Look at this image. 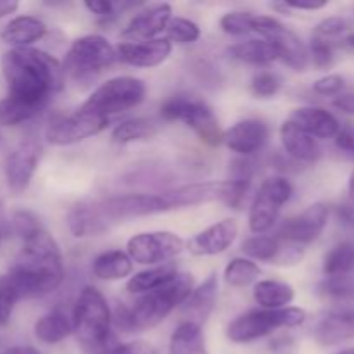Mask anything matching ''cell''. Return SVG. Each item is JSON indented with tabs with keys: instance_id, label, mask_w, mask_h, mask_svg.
<instances>
[{
	"instance_id": "bcb514c9",
	"label": "cell",
	"mask_w": 354,
	"mask_h": 354,
	"mask_svg": "<svg viewBox=\"0 0 354 354\" xmlns=\"http://www.w3.org/2000/svg\"><path fill=\"white\" fill-rule=\"evenodd\" d=\"M346 82L341 75H327L324 78L317 80L313 85V90L318 93V95L332 97L339 95V93L344 90Z\"/></svg>"
},
{
	"instance_id": "b9f144b4",
	"label": "cell",
	"mask_w": 354,
	"mask_h": 354,
	"mask_svg": "<svg viewBox=\"0 0 354 354\" xmlns=\"http://www.w3.org/2000/svg\"><path fill=\"white\" fill-rule=\"evenodd\" d=\"M19 301L17 290L7 275L0 277V327H6L10 322L16 303Z\"/></svg>"
},
{
	"instance_id": "f546056e",
	"label": "cell",
	"mask_w": 354,
	"mask_h": 354,
	"mask_svg": "<svg viewBox=\"0 0 354 354\" xmlns=\"http://www.w3.org/2000/svg\"><path fill=\"white\" fill-rule=\"evenodd\" d=\"M228 54L235 61L251 66H268L279 61L275 47L263 38H251V40L239 41L228 48Z\"/></svg>"
},
{
	"instance_id": "f35d334b",
	"label": "cell",
	"mask_w": 354,
	"mask_h": 354,
	"mask_svg": "<svg viewBox=\"0 0 354 354\" xmlns=\"http://www.w3.org/2000/svg\"><path fill=\"white\" fill-rule=\"evenodd\" d=\"M254 19L256 14L248 10H230L221 16L220 28L230 37H245L254 33Z\"/></svg>"
},
{
	"instance_id": "74e56055",
	"label": "cell",
	"mask_w": 354,
	"mask_h": 354,
	"mask_svg": "<svg viewBox=\"0 0 354 354\" xmlns=\"http://www.w3.org/2000/svg\"><path fill=\"white\" fill-rule=\"evenodd\" d=\"M166 38L171 44L178 45L196 44L201 38V28L199 24L187 17H171L166 26Z\"/></svg>"
},
{
	"instance_id": "5bb4252c",
	"label": "cell",
	"mask_w": 354,
	"mask_h": 354,
	"mask_svg": "<svg viewBox=\"0 0 354 354\" xmlns=\"http://www.w3.org/2000/svg\"><path fill=\"white\" fill-rule=\"evenodd\" d=\"M100 213L107 225L123 223L127 220L152 214L166 213L169 211L162 194H124V196H113L99 201Z\"/></svg>"
},
{
	"instance_id": "c3c4849f",
	"label": "cell",
	"mask_w": 354,
	"mask_h": 354,
	"mask_svg": "<svg viewBox=\"0 0 354 354\" xmlns=\"http://www.w3.org/2000/svg\"><path fill=\"white\" fill-rule=\"evenodd\" d=\"M83 6L86 7L88 12L95 14L106 21L116 16V6L113 2H107V0H86Z\"/></svg>"
},
{
	"instance_id": "603a6c76",
	"label": "cell",
	"mask_w": 354,
	"mask_h": 354,
	"mask_svg": "<svg viewBox=\"0 0 354 354\" xmlns=\"http://www.w3.org/2000/svg\"><path fill=\"white\" fill-rule=\"evenodd\" d=\"M280 142L290 159L304 165H313L322 158V147L317 138L301 130L292 121H283L280 127Z\"/></svg>"
},
{
	"instance_id": "7c38bea8",
	"label": "cell",
	"mask_w": 354,
	"mask_h": 354,
	"mask_svg": "<svg viewBox=\"0 0 354 354\" xmlns=\"http://www.w3.org/2000/svg\"><path fill=\"white\" fill-rule=\"evenodd\" d=\"M254 33L275 47L279 61L294 71H304L310 64L306 45L292 30L272 16H256Z\"/></svg>"
},
{
	"instance_id": "5b68a950",
	"label": "cell",
	"mask_w": 354,
	"mask_h": 354,
	"mask_svg": "<svg viewBox=\"0 0 354 354\" xmlns=\"http://www.w3.org/2000/svg\"><path fill=\"white\" fill-rule=\"evenodd\" d=\"M118 61L116 48L102 35H83L76 38L62 62L64 78L75 83H92L97 76Z\"/></svg>"
},
{
	"instance_id": "277c9868",
	"label": "cell",
	"mask_w": 354,
	"mask_h": 354,
	"mask_svg": "<svg viewBox=\"0 0 354 354\" xmlns=\"http://www.w3.org/2000/svg\"><path fill=\"white\" fill-rule=\"evenodd\" d=\"M194 287V277L190 273L178 272L175 279L159 289L140 294L133 306H127L130 334H137L162 324L176 308L182 306Z\"/></svg>"
},
{
	"instance_id": "d6a6232c",
	"label": "cell",
	"mask_w": 354,
	"mask_h": 354,
	"mask_svg": "<svg viewBox=\"0 0 354 354\" xmlns=\"http://www.w3.org/2000/svg\"><path fill=\"white\" fill-rule=\"evenodd\" d=\"M158 135V124L145 118H131L118 124L111 133L116 144H131V142L151 140Z\"/></svg>"
},
{
	"instance_id": "f1b7e54d",
	"label": "cell",
	"mask_w": 354,
	"mask_h": 354,
	"mask_svg": "<svg viewBox=\"0 0 354 354\" xmlns=\"http://www.w3.org/2000/svg\"><path fill=\"white\" fill-rule=\"evenodd\" d=\"M254 296L256 304L261 310H280V308H287L296 297L294 287L287 282H280V280H259L254 286Z\"/></svg>"
},
{
	"instance_id": "6da1fadb",
	"label": "cell",
	"mask_w": 354,
	"mask_h": 354,
	"mask_svg": "<svg viewBox=\"0 0 354 354\" xmlns=\"http://www.w3.org/2000/svg\"><path fill=\"white\" fill-rule=\"evenodd\" d=\"M7 97L44 111L52 95L64 86L62 64L47 52L35 47L10 48L2 57Z\"/></svg>"
},
{
	"instance_id": "ee69618b",
	"label": "cell",
	"mask_w": 354,
	"mask_h": 354,
	"mask_svg": "<svg viewBox=\"0 0 354 354\" xmlns=\"http://www.w3.org/2000/svg\"><path fill=\"white\" fill-rule=\"evenodd\" d=\"M308 54H310V59L318 69H327L334 64V45L325 40V38L313 37L310 48H308Z\"/></svg>"
},
{
	"instance_id": "7402d4cb",
	"label": "cell",
	"mask_w": 354,
	"mask_h": 354,
	"mask_svg": "<svg viewBox=\"0 0 354 354\" xmlns=\"http://www.w3.org/2000/svg\"><path fill=\"white\" fill-rule=\"evenodd\" d=\"M218 299V275L211 273L201 286L194 287L190 296L183 301L180 306V313H182V322H189V324L203 327L204 322L209 318L213 313L214 306H216Z\"/></svg>"
},
{
	"instance_id": "91938a15",
	"label": "cell",
	"mask_w": 354,
	"mask_h": 354,
	"mask_svg": "<svg viewBox=\"0 0 354 354\" xmlns=\"http://www.w3.org/2000/svg\"><path fill=\"white\" fill-rule=\"evenodd\" d=\"M342 41H344L346 47L353 48V50H354V33H349L348 37H344V40H342Z\"/></svg>"
},
{
	"instance_id": "ab89813d",
	"label": "cell",
	"mask_w": 354,
	"mask_h": 354,
	"mask_svg": "<svg viewBox=\"0 0 354 354\" xmlns=\"http://www.w3.org/2000/svg\"><path fill=\"white\" fill-rule=\"evenodd\" d=\"M322 296L334 301H354V277H325L318 286Z\"/></svg>"
},
{
	"instance_id": "ba28073f",
	"label": "cell",
	"mask_w": 354,
	"mask_h": 354,
	"mask_svg": "<svg viewBox=\"0 0 354 354\" xmlns=\"http://www.w3.org/2000/svg\"><path fill=\"white\" fill-rule=\"evenodd\" d=\"M251 182L249 180H235L228 178L223 182H197V183H187V185L176 187V189L165 192L166 203H168L169 211L171 209H182V207L190 206H201V204L214 203L220 201L227 206L235 207L244 201L245 194H248Z\"/></svg>"
},
{
	"instance_id": "7bdbcfd3",
	"label": "cell",
	"mask_w": 354,
	"mask_h": 354,
	"mask_svg": "<svg viewBox=\"0 0 354 354\" xmlns=\"http://www.w3.org/2000/svg\"><path fill=\"white\" fill-rule=\"evenodd\" d=\"M282 88V80L270 71H261L252 78L251 92L258 99H272Z\"/></svg>"
},
{
	"instance_id": "ffe728a7",
	"label": "cell",
	"mask_w": 354,
	"mask_h": 354,
	"mask_svg": "<svg viewBox=\"0 0 354 354\" xmlns=\"http://www.w3.org/2000/svg\"><path fill=\"white\" fill-rule=\"evenodd\" d=\"M173 44L166 37L145 41H121L116 47L118 59L133 68H156L171 55Z\"/></svg>"
},
{
	"instance_id": "484cf974",
	"label": "cell",
	"mask_w": 354,
	"mask_h": 354,
	"mask_svg": "<svg viewBox=\"0 0 354 354\" xmlns=\"http://www.w3.org/2000/svg\"><path fill=\"white\" fill-rule=\"evenodd\" d=\"M68 228L76 239L97 237L109 230V225L100 213L99 203H82L68 213Z\"/></svg>"
},
{
	"instance_id": "9a60e30c",
	"label": "cell",
	"mask_w": 354,
	"mask_h": 354,
	"mask_svg": "<svg viewBox=\"0 0 354 354\" xmlns=\"http://www.w3.org/2000/svg\"><path fill=\"white\" fill-rule=\"evenodd\" d=\"M41 158V145L37 138H26L19 142L9 152L3 165L7 187L14 194H23L30 187Z\"/></svg>"
},
{
	"instance_id": "6125c7cd",
	"label": "cell",
	"mask_w": 354,
	"mask_h": 354,
	"mask_svg": "<svg viewBox=\"0 0 354 354\" xmlns=\"http://www.w3.org/2000/svg\"><path fill=\"white\" fill-rule=\"evenodd\" d=\"M0 242H2V239H0Z\"/></svg>"
},
{
	"instance_id": "e575fe53",
	"label": "cell",
	"mask_w": 354,
	"mask_h": 354,
	"mask_svg": "<svg viewBox=\"0 0 354 354\" xmlns=\"http://www.w3.org/2000/svg\"><path fill=\"white\" fill-rule=\"evenodd\" d=\"M280 248H282V241H279L273 235H254L244 241L242 244V252L245 258L252 259V261H265L273 265L279 256Z\"/></svg>"
},
{
	"instance_id": "9f6ffc18",
	"label": "cell",
	"mask_w": 354,
	"mask_h": 354,
	"mask_svg": "<svg viewBox=\"0 0 354 354\" xmlns=\"http://www.w3.org/2000/svg\"><path fill=\"white\" fill-rule=\"evenodd\" d=\"M0 354H40L38 349L31 348V346H12V348H7L6 351Z\"/></svg>"
},
{
	"instance_id": "83f0119b",
	"label": "cell",
	"mask_w": 354,
	"mask_h": 354,
	"mask_svg": "<svg viewBox=\"0 0 354 354\" xmlns=\"http://www.w3.org/2000/svg\"><path fill=\"white\" fill-rule=\"evenodd\" d=\"M35 337L44 344H59L73 334L71 317L64 310H52L37 320Z\"/></svg>"
},
{
	"instance_id": "4dcf8cb0",
	"label": "cell",
	"mask_w": 354,
	"mask_h": 354,
	"mask_svg": "<svg viewBox=\"0 0 354 354\" xmlns=\"http://www.w3.org/2000/svg\"><path fill=\"white\" fill-rule=\"evenodd\" d=\"M180 270L176 268L175 263H165V265L158 266H149L147 270H142V272L135 273L133 277H130L127 283L128 292L131 294H145L151 292V290L159 289L165 283H168L169 280L175 279L176 273Z\"/></svg>"
},
{
	"instance_id": "836d02e7",
	"label": "cell",
	"mask_w": 354,
	"mask_h": 354,
	"mask_svg": "<svg viewBox=\"0 0 354 354\" xmlns=\"http://www.w3.org/2000/svg\"><path fill=\"white\" fill-rule=\"evenodd\" d=\"M354 272V242L344 241L335 244L324 259L325 277H344Z\"/></svg>"
},
{
	"instance_id": "e0dca14e",
	"label": "cell",
	"mask_w": 354,
	"mask_h": 354,
	"mask_svg": "<svg viewBox=\"0 0 354 354\" xmlns=\"http://www.w3.org/2000/svg\"><path fill=\"white\" fill-rule=\"evenodd\" d=\"M270 138L268 124L261 120H241L223 131V144L241 158H251L261 151Z\"/></svg>"
},
{
	"instance_id": "1f68e13d",
	"label": "cell",
	"mask_w": 354,
	"mask_h": 354,
	"mask_svg": "<svg viewBox=\"0 0 354 354\" xmlns=\"http://www.w3.org/2000/svg\"><path fill=\"white\" fill-rule=\"evenodd\" d=\"M169 354H209L203 327L189 322H180L169 339Z\"/></svg>"
},
{
	"instance_id": "ac0fdd59",
	"label": "cell",
	"mask_w": 354,
	"mask_h": 354,
	"mask_svg": "<svg viewBox=\"0 0 354 354\" xmlns=\"http://www.w3.org/2000/svg\"><path fill=\"white\" fill-rule=\"evenodd\" d=\"M239 235V223L234 218H225L218 223L211 225L206 230L194 235L185 244L187 251L197 258L218 256L227 251Z\"/></svg>"
},
{
	"instance_id": "680465c9",
	"label": "cell",
	"mask_w": 354,
	"mask_h": 354,
	"mask_svg": "<svg viewBox=\"0 0 354 354\" xmlns=\"http://www.w3.org/2000/svg\"><path fill=\"white\" fill-rule=\"evenodd\" d=\"M348 192H349V203L354 204V171L351 173V176H349Z\"/></svg>"
},
{
	"instance_id": "4fadbf2b",
	"label": "cell",
	"mask_w": 354,
	"mask_h": 354,
	"mask_svg": "<svg viewBox=\"0 0 354 354\" xmlns=\"http://www.w3.org/2000/svg\"><path fill=\"white\" fill-rule=\"evenodd\" d=\"M109 118L97 116L78 107L75 113L55 116L54 120H50L45 130V138L52 145L68 147V145L80 144L93 135L102 133L109 127Z\"/></svg>"
},
{
	"instance_id": "f907efd6",
	"label": "cell",
	"mask_w": 354,
	"mask_h": 354,
	"mask_svg": "<svg viewBox=\"0 0 354 354\" xmlns=\"http://www.w3.org/2000/svg\"><path fill=\"white\" fill-rule=\"evenodd\" d=\"M335 144L341 151L354 154V124H348L339 130V133L335 135Z\"/></svg>"
},
{
	"instance_id": "f6af8a7d",
	"label": "cell",
	"mask_w": 354,
	"mask_h": 354,
	"mask_svg": "<svg viewBox=\"0 0 354 354\" xmlns=\"http://www.w3.org/2000/svg\"><path fill=\"white\" fill-rule=\"evenodd\" d=\"M349 30V23L344 17H327L322 23L317 24V30H315V37L325 38V40H330V38L339 37V35L346 33Z\"/></svg>"
},
{
	"instance_id": "db71d44e",
	"label": "cell",
	"mask_w": 354,
	"mask_h": 354,
	"mask_svg": "<svg viewBox=\"0 0 354 354\" xmlns=\"http://www.w3.org/2000/svg\"><path fill=\"white\" fill-rule=\"evenodd\" d=\"M334 107L344 114H351L354 116V93H344V95H337L334 100Z\"/></svg>"
},
{
	"instance_id": "816d5d0a",
	"label": "cell",
	"mask_w": 354,
	"mask_h": 354,
	"mask_svg": "<svg viewBox=\"0 0 354 354\" xmlns=\"http://www.w3.org/2000/svg\"><path fill=\"white\" fill-rule=\"evenodd\" d=\"M290 10H320L327 7V0H283Z\"/></svg>"
},
{
	"instance_id": "d4e9b609",
	"label": "cell",
	"mask_w": 354,
	"mask_h": 354,
	"mask_svg": "<svg viewBox=\"0 0 354 354\" xmlns=\"http://www.w3.org/2000/svg\"><path fill=\"white\" fill-rule=\"evenodd\" d=\"M47 35V24L37 16H17L12 17L3 26L0 38L10 48L31 47L35 41L41 40Z\"/></svg>"
},
{
	"instance_id": "11a10c76",
	"label": "cell",
	"mask_w": 354,
	"mask_h": 354,
	"mask_svg": "<svg viewBox=\"0 0 354 354\" xmlns=\"http://www.w3.org/2000/svg\"><path fill=\"white\" fill-rule=\"evenodd\" d=\"M17 9H19V2H16V0H0V19L9 17Z\"/></svg>"
},
{
	"instance_id": "681fc988",
	"label": "cell",
	"mask_w": 354,
	"mask_h": 354,
	"mask_svg": "<svg viewBox=\"0 0 354 354\" xmlns=\"http://www.w3.org/2000/svg\"><path fill=\"white\" fill-rule=\"evenodd\" d=\"M106 354H158L152 346L145 342H128V344H120L118 342L113 349H109Z\"/></svg>"
},
{
	"instance_id": "7dc6e473",
	"label": "cell",
	"mask_w": 354,
	"mask_h": 354,
	"mask_svg": "<svg viewBox=\"0 0 354 354\" xmlns=\"http://www.w3.org/2000/svg\"><path fill=\"white\" fill-rule=\"evenodd\" d=\"M304 258V248L296 244H289V242L282 241V248H280L279 256H277L275 263L277 266H294L297 263H301V259Z\"/></svg>"
},
{
	"instance_id": "94428289",
	"label": "cell",
	"mask_w": 354,
	"mask_h": 354,
	"mask_svg": "<svg viewBox=\"0 0 354 354\" xmlns=\"http://www.w3.org/2000/svg\"><path fill=\"white\" fill-rule=\"evenodd\" d=\"M335 354H354V348H348V349H342V351L335 353Z\"/></svg>"
},
{
	"instance_id": "7a4b0ae2",
	"label": "cell",
	"mask_w": 354,
	"mask_h": 354,
	"mask_svg": "<svg viewBox=\"0 0 354 354\" xmlns=\"http://www.w3.org/2000/svg\"><path fill=\"white\" fill-rule=\"evenodd\" d=\"M19 299H38L57 290L64 277L62 252L47 230L23 242L16 265L7 273Z\"/></svg>"
},
{
	"instance_id": "8fae6325",
	"label": "cell",
	"mask_w": 354,
	"mask_h": 354,
	"mask_svg": "<svg viewBox=\"0 0 354 354\" xmlns=\"http://www.w3.org/2000/svg\"><path fill=\"white\" fill-rule=\"evenodd\" d=\"M185 249V241L175 232L159 230L137 234L127 242V254L133 263L158 266L171 263Z\"/></svg>"
},
{
	"instance_id": "cb8c5ba5",
	"label": "cell",
	"mask_w": 354,
	"mask_h": 354,
	"mask_svg": "<svg viewBox=\"0 0 354 354\" xmlns=\"http://www.w3.org/2000/svg\"><path fill=\"white\" fill-rule=\"evenodd\" d=\"M289 121H292L296 127H299L301 130L306 131L317 140L318 138H322V140L334 138L341 130L337 118L324 107H297L292 111Z\"/></svg>"
},
{
	"instance_id": "2e32d148",
	"label": "cell",
	"mask_w": 354,
	"mask_h": 354,
	"mask_svg": "<svg viewBox=\"0 0 354 354\" xmlns=\"http://www.w3.org/2000/svg\"><path fill=\"white\" fill-rule=\"evenodd\" d=\"M328 214H330V211L325 204H311L301 214L283 221L277 239L304 248V245L315 242L324 234L325 227L328 223Z\"/></svg>"
},
{
	"instance_id": "3957f363",
	"label": "cell",
	"mask_w": 354,
	"mask_h": 354,
	"mask_svg": "<svg viewBox=\"0 0 354 354\" xmlns=\"http://www.w3.org/2000/svg\"><path fill=\"white\" fill-rule=\"evenodd\" d=\"M73 334L86 354H106L118 344L113 315L106 297L95 287L82 289L73 308Z\"/></svg>"
},
{
	"instance_id": "44dd1931",
	"label": "cell",
	"mask_w": 354,
	"mask_h": 354,
	"mask_svg": "<svg viewBox=\"0 0 354 354\" xmlns=\"http://www.w3.org/2000/svg\"><path fill=\"white\" fill-rule=\"evenodd\" d=\"M313 337L322 346L354 341V310L339 308L322 315L313 327Z\"/></svg>"
},
{
	"instance_id": "f5cc1de1",
	"label": "cell",
	"mask_w": 354,
	"mask_h": 354,
	"mask_svg": "<svg viewBox=\"0 0 354 354\" xmlns=\"http://www.w3.org/2000/svg\"><path fill=\"white\" fill-rule=\"evenodd\" d=\"M335 216H337L339 223L344 225L346 228H351L354 230V204L353 203H344L341 206H337L335 209Z\"/></svg>"
},
{
	"instance_id": "9c48e42d",
	"label": "cell",
	"mask_w": 354,
	"mask_h": 354,
	"mask_svg": "<svg viewBox=\"0 0 354 354\" xmlns=\"http://www.w3.org/2000/svg\"><path fill=\"white\" fill-rule=\"evenodd\" d=\"M145 93H147V88L140 78L116 76L97 86L92 95L82 104V109L111 120L114 114L130 111L144 102Z\"/></svg>"
},
{
	"instance_id": "6f0895ef",
	"label": "cell",
	"mask_w": 354,
	"mask_h": 354,
	"mask_svg": "<svg viewBox=\"0 0 354 354\" xmlns=\"http://www.w3.org/2000/svg\"><path fill=\"white\" fill-rule=\"evenodd\" d=\"M10 232V223L6 218V209H3V203L0 201V239L6 237Z\"/></svg>"
},
{
	"instance_id": "8d00e7d4",
	"label": "cell",
	"mask_w": 354,
	"mask_h": 354,
	"mask_svg": "<svg viewBox=\"0 0 354 354\" xmlns=\"http://www.w3.org/2000/svg\"><path fill=\"white\" fill-rule=\"evenodd\" d=\"M261 270L252 259L249 258H234L225 268V282L232 287H248L259 277Z\"/></svg>"
},
{
	"instance_id": "60d3db41",
	"label": "cell",
	"mask_w": 354,
	"mask_h": 354,
	"mask_svg": "<svg viewBox=\"0 0 354 354\" xmlns=\"http://www.w3.org/2000/svg\"><path fill=\"white\" fill-rule=\"evenodd\" d=\"M9 223H10V230H12L23 242L28 241V239H31L33 235H37L38 232H41L45 228L37 214L24 209L16 211V213L12 214V218H10Z\"/></svg>"
},
{
	"instance_id": "4316f807",
	"label": "cell",
	"mask_w": 354,
	"mask_h": 354,
	"mask_svg": "<svg viewBox=\"0 0 354 354\" xmlns=\"http://www.w3.org/2000/svg\"><path fill=\"white\" fill-rule=\"evenodd\" d=\"M93 275L99 280H106V282H116V280H123L131 275L133 272V261L127 251L121 249H113V251L100 252L92 263Z\"/></svg>"
},
{
	"instance_id": "d6986e66",
	"label": "cell",
	"mask_w": 354,
	"mask_h": 354,
	"mask_svg": "<svg viewBox=\"0 0 354 354\" xmlns=\"http://www.w3.org/2000/svg\"><path fill=\"white\" fill-rule=\"evenodd\" d=\"M173 17V9L169 3H154L145 9L138 10L130 23L121 31V37L127 41H145L159 38L162 31H166L169 19Z\"/></svg>"
},
{
	"instance_id": "8992f818",
	"label": "cell",
	"mask_w": 354,
	"mask_h": 354,
	"mask_svg": "<svg viewBox=\"0 0 354 354\" xmlns=\"http://www.w3.org/2000/svg\"><path fill=\"white\" fill-rule=\"evenodd\" d=\"M161 118L165 121H180L189 127L201 142L211 147L223 144V130L216 114L209 104L199 97L189 93L169 97L161 106Z\"/></svg>"
},
{
	"instance_id": "d590c367",
	"label": "cell",
	"mask_w": 354,
	"mask_h": 354,
	"mask_svg": "<svg viewBox=\"0 0 354 354\" xmlns=\"http://www.w3.org/2000/svg\"><path fill=\"white\" fill-rule=\"evenodd\" d=\"M40 113L41 111L37 109V107L26 106V104L10 99V97H3V99H0V128L23 124L37 118Z\"/></svg>"
},
{
	"instance_id": "30bf717a",
	"label": "cell",
	"mask_w": 354,
	"mask_h": 354,
	"mask_svg": "<svg viewBox=\"0 0 354 354\" xmlns=\"http://www.w3.org/2000/svg\"><path fill=\"white\" fill-rule=\"evenodd\" d=\"M294 187L286 176H270L259 185L249 207V228L252 234L265 235L280 216V211L290 201Z\"/></svg>"
},
{
	"instance_id": "52a82bcc",
	"label": "cell",
	"mask_w": 354,
	"mask_h": 354,
	"mask_svg": "<svg viewBox=\"0 0 354 354\" xmlns=\"http://www.w3.org/2000/svg\"><path fill=\"white\" fill-rule=\"evenodd\" d=\"M306 311L287 306L280 310H251L235 318L227 328V337L235 344H249L279 328L299 327L306 322Z\"/></svg>"
}]
</instances>
